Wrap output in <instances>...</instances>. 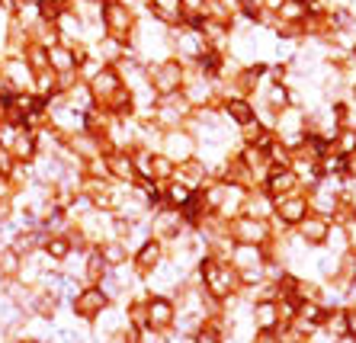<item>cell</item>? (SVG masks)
Wrapping results in <instances>:
<instances>
[{
    "instance_id": "6da1fadb",
    "label": "cell",
    "mask_w": 356,
    "mask_h": 343,
    "mask_svg": "<svg viewBox=\"0 0 356 343\" xmlns=\"http://www.w3.org/2000/svg\"><path fill=\"white\" fill-rule=\"evenodd\" d=\"M199 285L209 299L216 301H228L241 292V279H238V269L228 263V260H216V257H202L199 260Z\"/></svg>"
},
{
    "instance_id": "7a4b0ae2",
    "label": "cell",
    "mask_w": 356,
    "mask_h": 343,
    "mask_svg": "<svg viewBox=\"0 0 356 343\" xmlns=\"http://www.w3.org/2000/svg\"><path fill=\"white\" fill-rule=\"evenodd\" d=\"M228 235H232L234 244H250V247H266L270 237H273V228L270 221H257V218L241 215L228 225Z\"/></svg>"
},
{
    "instance_id": "3957f363",
    "label": "cell",
    "mask_w": 356,
    "mask_h": 343,
    "mask_svg": "<svg viewBox=\"0 0 356 343\" xmlns=\"http://www.w3.org/2000/svg\"><path fill=\"white\" fill-rule=\"evenodd\" d=\"M312 215V209H308V196L296 193V196H286V199H276V212H273V221L276 228H298L305 218Z\"/></svg>"
},
{
    "instance_id": "277c9868",
    "label": "cell",
    "mask_w": 356,
    "mask_h": 343,
    "mask_svg": "<svg viewBox=\"0 0 356 343\" xmlns=\"http://www.w3.org/2000/svg\"><path fill=\"white\" fill-rule=\"evenodd\" d=\"M145 305H148V331L170 334L177 324V301L170 295H151Z\"/></svg>"
},
{
    "instance_id": "5b68a950",
    "label": "cell",
    "mask_w": 356,
    "mask_h": 343,
    "mask_svg": "<svg viewBox=\"0 0 356 343\" xmlns=\"http://www.w3.org/2000/svg\"><path fill=\"white\" fill-rule=\"evenodd\" d=\"M71 308H74L77 318L97 321L99 315L109 308V299L103 295V289H99V285H87V289H81V292H77V299L71 301Z\"/></svg>"
},
{
    "instance_id": "8992f818",
    "label": "cell",
    "mask_w": 356,
    "mask_h": 343,
    "mask_svg": "<svg viewBox=\"0 0 356 343\" xmlns=\"http://www.w3.org/2000/svg\"><path fill=\"white\" fill-rule=\"evenodd\" d=\"M238 273H248V269H264L266 267V247H250V244H234L232 257H228Z\"/></svg>"
},
{
    "instance_id": "52a82bcc",
    "label": "cell",
    "mask_w": 356,
    "mask_h": 343,
    "mask_svg": "<svg viewBox=\"0 0 356 343\" xmlns=\"http://www.w3.org/2000/svg\"><path fill=\"white\" fill-rule=\"evenodd\" d=\"M298 231V241L305 247H324L327 241V231H331V218H321V215H308L302 225L296 228Z\"/></svg>"
},
{
    "instance_id": "ba28073f",
    "label": "cell",
    "mask_w": 356,
    "mask_h": 343,
    "mask_svg": "<svg viewBox=\"0 0 356 343\" xmlns=\"http://www.w3.org/2000/svg\"><path fill=\"white\" fill-rule=\"evenodd\" d=\"M298 190V176L289 167H273V174L266 176V196L270 199H286V196H296Z\"/></svg>"
},
{
    "instance_id": "9c48e42d",
    "label": "cell",
    "mask_w": 356,
    "mask_h": 343,
    "mask_svg": "<svg viewBox=\"0 0 356 343\" xmlns=\"http://www.w3.org/2000/svg\"><path fill=\"white\" fill-rule=\"evenodd\" d=\"M161 263H164V247H161V241L148 237V241L135 251V269H138V273H145V276H151Z\"/></svg>"
},
{
    "instance_id": "30bf717a",
    "label": "cell",
    "mask_w": 356,
    "mask_h": 343,
    "mask_svg": "<svg viewBox=\"0 0 356 343\" xmlns=\"http://www.w3.org/2000/svg\"><path fill=\"white\" fill-rule=\"evenodd\" d=\"M250 324H254V331H276L280 327L276 301H254L250 305Z\"/></svg>"
},
{
    "instance_id": "8fae6325",
    "label": "cell",
    "mask_w": 356,
    "mask_h": 343,
    "mask_svg": "<svg viewBox=\"0 0 356 343\" xmlns=\"http://www.w3.org/2000/svg\"><path fill=\"white\" fill-rule=\"evenodd\" d=\"M183 215L177 209H164L158 218H154V225H151V231H154V241H161V237H180L183 231Z\"/></svg>"
},
{
    "instance_id": "7c38bea8",
    "label": "cell",
    "mask_w": 356,
    "mask_h": 343,
    "mask_svg": "<svg viewBox=\"0 0 356 343\" xmlns=\"http://www.w3.org/2000/svg\"><path fill=\"white\" fill-rule=\"evenodd\" d=\"M151 81H154V90H161V93H170L180 87V81H183V71H180V65H158L154 71H151Z\"/></svg>"
},
{
    "instance_id": "4fadbf2b",
    "label": "cell",
    "mask_w": 356,
    "mask_h": 343,
    "mask_svg": "<svg viewBox=\"0 0 356 343\" xmlns=\"http://www.w3.org/2000/svg\"><path fill=\"white\" fill-rule=\"evenodd\" d=\"M167 158L170 160H190L193 158V142L190 135H180V132H170L167 135Z\"/></svg>"
},
{
    "instance_id": "5bb4252c",
    "label": "cell",
    "mask_w": 356,
    "mask_h": 343,
    "mask_svg": "<svg viewBox=\"0 0 356 343\" xmlns=\"http://www.w3.org/2000/svg\"><path fill=\"white\" fill-rule=\"evenodd\" d=\"M99 257H103V263H106L109 269H116L129 260V247H125L122 241H106L103 247H99Z\"/></svg>"
},
{
    "instance_id": "9a60e30c",
    "label": "cell",
    "mask_w": 356,
    "mask_h": 343,
    "mask_svg": "<svg viewBox=\"0 0 356 343\" xmlns=\"http://www.w3.org/2000/svg\"><path fill=\"white\" fill-rule=\"evenodd\" d=\"M321 331H327L334 340H343V337H347V308H331L327 311Z\"/></svg>"
},
{
    "instance_id": "2e32d148",
    "label": "cell",
    "mask_w": 356,
    "mask_h": 343,
    "mask_svg": "<svg viewBox=\"0 0 356 343\" xmlns=\"http://www.w3.org/2000/svg\"><path fill=\"white\" fill-rule=\"evenodd\" d=\"M327 251H331V257H343V253L350 251V241H347V228L343 225H331V231H327Z\"/></svg>"
},
{
    "instance_id": "e0dca14e",
    "label": "cell",
    "mask_w": 356,
    "mask_h": 343,
    "mask_svg": "<svg viewBox=\"0 0 356 343\" xmlns=\"http://www.w3.org/2000/svg\"><path fill=\"white\" fill-rule=\"evenodd\" d=\"M225 112H228V119H232V122H238V126H248L250 119H254V109H250V103L248 100H238V97L225 103Z\"/></svg>"
},
{
    "instance_id": "ac0fdd59",
    "label": "cell",
    "mask_w": 356,
    "mask_h": 343,
    "mask_svg": "<svg viewBox=\"0 0 356 343\" xmlns=\"http://www.w3.org/2000/svg\"><path fill=\"white\" fill-rule=\"evenodd\" d=\"M106 26H109V29H113L116 35H125V33H129V26H132V17L125 13V7L113 3V7H109V13H106Z\"/></svg>"
},
{
    "instance_id": "d6986e66",
    "label": "cell",
    "mask_w": 356,
    "mask_h": 343,
    "mask_svg": "<svg viewBox=\"0 0 356 343\" xmlns=\"http://www.w3.org/2000/svg\"><path fill=\"white\" fill-rule=\"evenodd\" d=\"M23 269V257L17 251H0V276L3 279H17Z\"/></svg>"
},
{
    "instance_id": "ffe728a7",
    "label": "cell",
    "mask_w": 356,
    "mask_h": 343,
    "mask_svg": "<svg viewBox=\"0 0 356 343\" xmlns=\"http://www.w3.org/2000/svg\"><path fill=\"white\" fill-rule=\"evenodd\" d=\"M193 199V190L186 183H180V180H174V183L167 186V202H170V209H177L180 212L186 202Z\"/></svg>"
},
{
    "instance_id": "44dd1931",
    "label": "cell",
    "mask_w": 356,
    "mask_h": 343,
    "mask_svg": "<svg viewBox=\"0 0 356 343\" xmlns=\"http://www.w3.org/2000/svg\"><path fill=\"white\" fill-rule=\"evenodd\" d=\"M305 0H282V7H280V19L282 23H302L305 19Z\"/></svg>"
},
{
    "instance_id": "7402d4cb",
    "label": "cell",
    "mask_w": 356,
    "mask_h": 343,
    "mask_svg": "<svg viewBox=\"0 0 356 343\" xmlns=\"http://www.w3.org/2000/svg\"><path fill=\"white\" fill-rule=\"evenodd\" d=\"M241 164L248 167V174L254 176V174H264V167H266V154L264 151H257V148H248L244 151V158H241Z\"/></svg>"
},
{
    "instance_id": "603a6c76",
    "label": "cell",
    "mask_w": 356,
    "mask_h": 343,
    "mask_svg": "<svg viewBox=\"0 0 356 343\" xmlns=\"http://www.w3.org/2000/svg\"><path fill=\"white\" fill-rule=\"evenodd\" d=\"M45 253H49L51 260H67L71 257V241H67V237H49V241H45Z\"/></svg>"
},
{
    "instance_id": "cb8c5ba5",
    "label": "cell",
    "mask_w": 356,
    "mask_h": 343,
    "mask_svg": "<svg viewBox=\"0 0 356 343\" xmlns=\"http://www.w3.org/2000/svg\"><path fill=\"white\" fill-rule=\"evenodd\" d=\"M93 87H97V93H116V90H122V84H119V74H116V71H103V74H97Z\"/></svg>"
},
{
    "instance_id": "d4e9b609",
    "label": "cell",
    "mask_w": 356,
    "mask_h": 343,
    "mask_svg": "<svg viewBox=\"0 0 356 343\" xmlns=\"http://www.w3.org/2000/svg\"><path fill=\"white\" fill-rule=\"evenodd\" d=\"M334 151L337 154H343V158H350L356 151V128H343V132L337 135V144H334Z\"/></svg>"
},
{
    "instance_id": "484cf974",
    "label": "cell",
    "mask_w": 356,
    "mask_h": 343,
    "mask_svg": "<svg viewBox=\"0 0 356 343\" xmlns=\"http://www.w3.org/2000/svg\"><path fill=\"white\" fill-rule=\"evenodd\" d=\"M266 103L282 112V109L289 106V90H286V87H270V93H266Z\"/></svg>"
},
{
    "instance_id": "4316f807",
    "label": "cell",
    "mask_w": 356,
    "mask_h": 343,
    "mask_svg": "<svg viewBox=\"0 0 356 343\" xmlns=\"http://www.w3.org/2000/svg\"><path fill=\"white\" fill-rule=\"evenodd\" d=\"M109 164H113V174L116 176H132V160L125 158V154H116Z\"/></svg>"
},
{
    "instance_id": "83f0119b",
    "label": "cell",
    "mask_w": 356,
    "mask_h": 343,
    "mask_svg": "<svg viewBox=\"0 0 356 343\" xmlns=\"http://www.w3.org/2000/svg\"><path fill=\"white\" fill-rule=\"evenodd\" d=\"M180 3V13L193 17V13H206V0H177Z\"/></svg>"
},
{
    "instance_id": "f1b7e54d",
    "label": "cell",
    "mask_w": 356,
    "mask_h": 343,
    "mask_svg": "<svg viewBox=\"0 0 356 343\" xmlns=\"http://www.w3.org/2000/svg\"><path fill=\"white\" fill-rule=\"evenodd\" d=\"M241 128H244V138H248V144H250V148H254V144H257V138H260V135H264V128H260V122H254V119H250L248 126H241Z\"/></svg>"
},
{
    "instance_id": "f546056e",
    "label": "cell",
    "mask_w": 356,
    "mask_h": 343,
    "mask_svg": "<svg viewBox=\"0 0 356 343\" xmlns=\"http://www.w3.org/2000/svg\"><path fill=\"white\" fill-rule=\"evenodd\" d=\"M51 61H55V67L67 71V67H71V51H65V49H51Z\"/></svg>"
},
{
    "instance_id": "4dcf8cb0",
    "label": "cell",
    "mask_w": 356,
    "mask_h": 343,
    "mask_svg": "<svg viewBox=\"0 0 356 343\" xmlns=\"http://www.w3.org/2000/svg\"><path fill=\"white\" fill-rule=\"evenodd\" d=\"M250 343H280V337H276V331H257L250 337Z\"/></svg>"
},
{
    "instance_id": "1f68e13d",
    "label": "cell",
    "mask_w": 356,
    "mask_h": 343,
    "mask_svg": "<svg viewBox=\"0 0 356 343\" xmlns=\"http://www.w3.org/2000/svg\"><path fill=\"white\" fill-rule=\"evenodd\" d=\"M305 343H337V340H334V337H331V334H327V331H315V334L308 337V340H305Z\"/></svg>"
},
{
    "instance_id": "d6a6232c",
    "label": "cell",
    "mask_w": 356,
    "mask_h": 343,
    "mask_svg": "<svg viewBox=\"0 0 356 343\" xmlns=\"http://www.w3.org/2000/svg\"><path fill=\"white\" fill-rule=\"evenodd\" d=\"M19 343H45V340H35V337H26V340H19Z\"/></svg>"
},
{
    "instance_id": "836d02e7",
    "label": "cell",
    "mask_w": 356,
    "mask_h": 343,
    "mask_svg": "<svg viewBox=\"0 0 356 343\" xmlns=\"http://www.w3.org/2000/svg\"><path fill=\"white\" fill-rule=\"evenodd\" d=\"M129 3H135V0H129Z\"/></svg>"
}]
</instances>
